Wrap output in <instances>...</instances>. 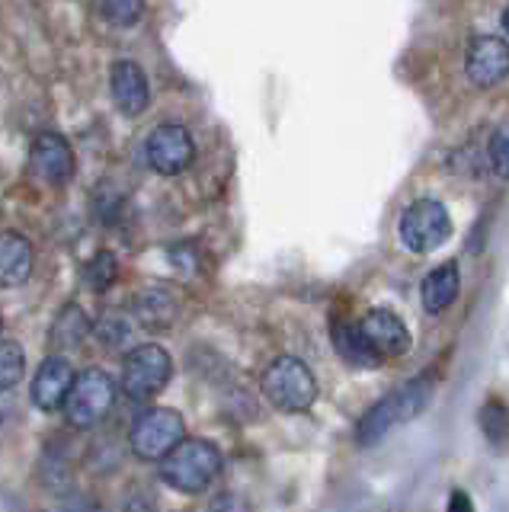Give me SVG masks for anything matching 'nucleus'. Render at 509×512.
Returning <instances> with one entry per match:
<instances>
[{"mask_svg":"<svg viewBox=\"0 0 509 512\" xmlns=\"http://www.w3.org/2000/svg\"><path fill=\"white\" fill-rule=\"evenodd\" d=\"M221 474V452L215 442L183 439L170 455L161 458V480L177 493H205Z\"/></svg>","mask_w":509,"mask_h":512,"instance_id":"obj_2","label":"nucleus"},{"mask_svg":"<svg viewBox=\"0 0 509 512\" xmlns=\"http://www.w3.org/2000/svg\"><path fill=\"white\" fill-rule=\"evenodd\" d=\"M145 160L154 173L177 176L193 167L196 160V141L183 125H157L145 138Z\"/></svg>","mask_w":509,"mask_h":512,"instance_id":"obj_8","label":"nucleus"},{"mask_svg":"<svg viewBox=\"0 0 509 512\" xmlns=\"http://www.w3.org/2000/svg\"><path fill=\"white\" fill-rule=\"evenodd\" d=\"M397 234L410 253H433L452 237V215L439 199H417L401 212Z\"/></svg>","mask_w":509,"mask_h":512,"instance_id":"obj_5","label":"nucleus"},{"mask_svg":"<svg viewBox=\"0 0 509 512\" xmlns=\"http://www.w3.org/2000/svg\"><path fill=\"white\" fill-rule=\"evenodd\" d=\"M433 388H436V375L426 372V375L404 381L401 388H394L388 397H381L378 404L362 416V423L356 429L359 445H375L397 426H404L413 416H420L423 407L429 404V397H433Z\"/></svg>","mask_w":509,"mask_h":512,"instance_id":"obj_1","label":"nucleus"},{"mask_svg":"<svg viewBox=\"0 0 509 512\" xmlns=\"http://www.w3.org/2000/svg\"><path fill=\"white\" fill-rule=\"evenodd\" d=\"M487 164L493 167V173H497V176L509 173V135H506L503 125L487 141Z\"/></svg>","mask_w":509,"mask_h":512,"instance_id":"obj_23","label":"nucleus"},{"mask_svg":"<svg viewBox=\"0 0 509 512\" xmlns=\"http://www.w3.org/2000/svg\"><path fill=\"white\" fill-rule=\"evenodd\" d=\"M170 375H173V359L164 346L157 343L135 346L122 365V391L132 400H151L167 388Z\"/></svg>","mask_w":509,"mask_h":512,"instance_id":"obj_6","label":"nucleus"},{"mask_svg":"<svg viewBox=\"0 0 509 512\" xmlns=\"http://www.w3.org/2000/svg\"><path fill=\"white\" fill-rule=\"evenodd\" d=\"M109 90H113V103L119 106L122 116H141L151 103V84L148 74L141 71L138 61L122 58L109 71Z\"/></svg>","mask_w":509,"mask_h":512,"instance_id":"obj_12","label":"nucleus"},{"mask_svg":"<svg viewBox=\"0 0 509 512\" xmlns=\"http://www.w3.org/2000/svg\"><path fill=\"white\" fill-rule=\"evenodd\" d=\"M180 314V298L167 285H151L138 298V320L148 330H167Z\"/></svg>","mask_w":509,"mask_h":512,"instance_id":"obj_16","label":"nucleus"},{"mask_svg":"<svg viewBox=\"0 0 509 512\" xmlns=\"http://www.w3.org/2000/svg\"><path fill=\"white\" fill-rule=\"evenodd\" d=\"M330 336H333V349L340 352V359L353 368H378L381 359L369 349L365 343V336L359 333V324H349V320H337V324L330 327Z\"/></svg>","mask_w":509,"mask_h":512,"instance_id":"obj_17","label":"nucleus"},{"mask_svg":"<svg viewBox=\"0 0 509 512\" xmlns=\"http://www.w3.org/2000/svg\"><path fill=\"white\" fill-rule=\"evenodd\" d=\"M449 512H474V506H471V496H468L465 490H452Z\"/></svg>","mask_w":509,"mask_h":512,"instance_id":"obj_25","label":"nucleus"},{"mask_svg":"<svg viewBox=\"0 0 509 512\" xmlns=\"http://www.w3.org/2000/svg\"><path fill=\"white\" fill-rule=\"evenodd\" d=\"M186 439V423L177 410L170 407H154L145 410L132 426V452L145 461H161L164 455H170L173 448Z\"/></svg>","mask_w":509,"mask_h":512,"instance_id":"obj_7","label":"nucleus"},{"mask_svg":"<svg viewBox=\"0 0 509 512\" xmlns=\"http://www.w3.org/2000/svg\"><path fill=\"white\" fill-rule=\"evenodd\" d=\"M359 333L378 359H397L410 349V330L401 317L388 308H375L359 320Z\"/></svg>","mask_w":509,"mask_h":512,"instance_id":"obj_10","label":"nucleus"},{"mask_svg":"<svg viewBox=\"0 0 509 512\" xmlns=\"http://www.w3.org/2000/svg\"><path fill=\"white\" fill-rule=\"evenodd\" d=\"M266 400L282 413H305L317 400V378L298 356H279L260 378Z\"/></svg>","mask_w":509,"mask_h":512,"instance_id":"obj_3","label":"nucleus"},{"mask_svg":"<svg viewBox=\"0 0 509 512\" xmlns=\"http://www.w3.org/2000/svg\"><path fill=\"white\" fill-rule=\"evenodd\" d=\"M33 244L17 231H0V288H17L33 276Z\"/></svg>","mask_w":509,"mask_h":512,"instance_id":"obj_14","label":"nucleus"},{"mask_svg":"<svg viewBox=\"0 0 509 512\" xmlns=\"http://www.w3.org/2000/svg\"><path fill=\"white\" fill-rule=\"evenodd\" d=\"M458 288H461V272L458 263H442L436 266L420 285V298H423V308L429 314H442L449 311L455 298H458Z\"/></svg>","mask_w":509,"mask_h":512,"instance_id":"obj_15","label":"nucleus"},{"mask_svg":"<svg viewBox=\"0 0 509 512\" xmlns=\"http://www.w3.org/2000/svg\"><path fill=\"white\" fill-rule=\"evenodd\" d=\"M116 404V381L103 368H84L74 375V384L65 397V416L74 429L100 426Z\"/></svg>","mask_w":509,"mask_h":512,"instance_id":"obj_4","label":"nucleus"},{"mask_svg":"<svg viewBox=\"0 0 509 512\" xmlns=\"http://www.w3.org/2000/svg\"><path fill=\"white\" fill-rule=\"evenodd\" d=\"M209 512H250V503L244 500L241 493H221V496H215L212 500V506H209Z\"/></svg>","mask_w":509,"mask_h":512,"instance_id":"obj_24","label":"nucleus"},{"mask_svg":"<svg viewBox=\"0 0 509 512\" xmlns=\"http://www.w3.org/2000/svg\"><path fill=\"white\" fill-rule=\"evenodd\" d=\"M29 164L42 176L45 183L52 186H65L74 176V151L65 135L58 132H42L33 141V151H29Z\"/></svg>","mask_w":509,"mask_h":512,"instance_id":"obj_11","label":"nucleus"},{"mask_svg":"<svg viewBox=\"0 0 509 512\" xmlns=\"http://www.w3.org/2000/svg\"><path fill=\"white\" fill-rule=\"evenodd\" d=\"M122 512H157V509L151 500H145V496H132V500L122 506Z\"/></svg>","mask_w":509,"mask_h":512,"instance_id":"obj_26","label":"nucleus"},{"mask_svg":"<svg viewBox=\"0 0 509 512\" xmlns=\"http://www.w3.org/2000/svg\"><path fill=\"white\" fill-rule=\"evenodd\" d=\"M116 276H119V263H116V256L109 250L97 253L84 266V279H87V285L93 288V292H106V288L116 282Z\"/></svg>","mask_w":509,"mask_h":512,"instance_id":"obj_20","label":"nucleus"},{"mask_svg":"<svg viewBox=\"0 0 509 512\" xmlns=\"http://www.w3.org/2000/svg\"><path fill=\"white\" fill-rule=\"evenodd\" d=\"M509 71V48L503 39L497 36H477L468 45V55H465V74L474 87L490 90L506 80Z\"/></svg>","mask_w":509,"mask_h":512,"instance_id":"obj_9","label":"nucleus"},{"mask_svg":"<svg viewBox=\"0 0 509 512\" xmlns=\"http://www.w3.org/2000/svg\"><path fill=\"white\" fill-rule=\"evenodd\" d=\"M93 330H97L100 343H103V346H109V349L125 346V340H129V333H132L129 320H125L122 314H106V317H103V324H97Z\"/></svg>","mask_w":509,"mask_h":512,"instance_id":"obj_22","label":"nucleus"},{"mask_svg":"<svg viewBox=\"0 0 509 512\" xmlns=\"http://www.w3.org/2000/svg\"><path fill=\"white\" fill-rule=\"evenodd\" d=\"M26 375V356L17 343L0 340V391H10Z\"/></svg>","mask_w":509,"mask_h":512,"instance_id":"obj_21","label":"nucleus"},{"mask_svg":"<svg viewBox=\"0 0 509 512\" xmlns=\"http://www.w3.org/2000/svg\"><path fill=\"white\" fill-rule=\"evenodd\" d=\"M74 384V368L65 356H49L33 378V404L45 413H55L65 407V397Z\"/></svg>","mask_w":509,"mask_h":512,"instance_id":"obj_13","label":"nucleus"},{"mask_svg":"<svg viewBox=\"0 0 509 512\" xmlns=\"http://www.w3.org/2000/svg\"><path fill=\"white\" fill-rule=\"evenodd\" d=\"M100 13L116 29H132L145 16V0H100Z\"/></svg>","mask_w":509,"mask_h":512,"instance_id":"obj_19","label":"nucleus"},{"mask_svg":"<svg viewBox=\"0 0 509 512\" xmlns=\"http://www.w3.org/2000/svg\"><path fill=\"white\" fill-rule=\"evenodd\" d=\"M90 333H93V324H90V317H87V311L81 308V304H65L61 314L55 317L49 336H52V346L74 349V346H81Z\"/></svg>","mask_w":509,"mask_h":512,"instance_id":"obj_18","label":"nucleus"}]
</instances>
